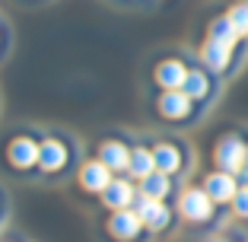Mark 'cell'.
<instances>
[{"instance_id": "cell-1", "label": "cell", "mask_w": 248, "mask_h": 242, "mask_svg": "<svg viewBox=\"0 0 248 242\" xmlns=\"http://www.w3.org/2000/svg\"><path fill=\"white\" fill-rule=\"evenodd\" d=\"M70 166H77V147L67 144L64 134H48V137H42L38 172L48 176V178H61Z\"/></svg>"}, {"instance_id": "cell-2", "label": "cell", "mask_w": 248, "mask_h": 242, "mask_svg": "<svg viewBox=\"0 0 248 242\" xmlns=\"http://www.w3.org/2000/svg\"><path fill=\"white\" fill-rule=\"evenodd\" d=\"M38 156H42V140L32 137V134H16L7 144V162L10 169H16L19 176H29V172H38Z\"/></svg>"}, {"instance_id": "cell-3", "label": "cell", "mask_w": 248, "mask_h": 242, "mask_svg": "<svg viewBox=\"0 0 248 242\" xmlns=\"http://www.w3.org/2000/svg\"><path fill=\"white\" fill-rule=\"evenodd\" d=\"M137 198H140V188L131 182V176H115L111 185L99 194L102 207H108V210H127V207L137 204Z\"/></svg>"}, {"instance_id": "cell-4", "label": "cell", "mask_w": 248, "mask_h": 242, "mask_svg": "<svg viewBox=\"0 0 248 242\" xmlns=\"http://www.w3.org/2000/svg\"><path fill=\"white\" fill-rule=\"evenodd\" d=\"M213 160H217V169H223V172H232V176H239L242 169H245V160H248V147L242 144L235 134H229V137H223L217 144V150H213Z\"/></svg>"}, {"instance_id": "cell-5", "label": "cell", "mask_w": 248, "mask_h": 242, "mask_svg": "<svg viewBox=\"0 0 248 242\" xmlns=\"http://www.w3.org/2000/svg\"><path fill=\"white\" fill-rule=\"evenodd\" d=\"M143 220H140V213L134 210V207H127V210H111L108 217V236L115 242H137L140 236H143Z\"/></svg>"}, {"instance_id": "cell-6", "label": "cell", "mask_w": 248, "mask_h": 242, "mask_svg": "<svg viewBox=\"0 0 248 242\" xmlns=\"http://www.w3.org/2000/svg\"><path fill=\"white\" fill-rule=\"evenodd\" d=\"M111 178H115V172H111L102 160H95V156L77 166V182H80V188L89 191V194H102L111 185Z\"/></svg>"}, {"instance_id": "cell-7", "label": "cell", "mask_w": 248, "mask_h": 242, "mask_svg": "<svg viewBox=\"0 0 248 242\" xmlns=\"http://www.w3.org/2000/svg\"><path fill=\"white\" fill-rule=\"evenodd\" d=\"M178 210H182L185 220L204 223V220H210V213H213V198L204 188H185L182 198H178Z\"/></svg>"}, {"instance_id": "cell-8", "label": "cell", "mask_w": 248, "mask_h": 242, "mask_svg": "<svg viewBox=\"0 0 248 242\" xmlns=\"http://www.w3.org/2000/svg\"><path fill=\"white\" fill-rule=\"evenodd\" d=\"M134 210L140 213V220H143V226L150 229V233H162V229H169V223H172V210L166 207V201H153V198H143V194H140Z\"/></svg>"}, {"instance_id": "cell-9", "label": "cell", "mask_w": 248, "mask_h": 242, "mask_svg": "<svg viewBox=\"0 0 248 242\" xmlns=\"http://www.w3.org/2000/svg\"><path fill=\"white\" fill-rule=\"evenodd\" d=\"M131 150L124 140L118 137H105L99 140V147H95V160H102L111 172H127V162H131Z\"/></svg>"}, {"instance_id": "cell-10", "label": "cell", "mask_w": 248, "mask_h": 242, "mask_svg": "<svg viewBox=\"0 0 248 242\" xmlns=\"http://www.w3.org/2000/svg\"><path fill=\"white\" fill-rule=\"evenodd\" d=\"M191 99L185 89H166V93L159 96V102H156V112H159L166 121H185V118L191 115Z\"/></svg>"}, {"instance_id": "cell-11", "label": "cell", "mask_w": 248, "mask_h": 242, "mask_svg": "<svg viewBox=\"0 0 248 242\" xmlns=\"http://www.w3.org/2000/svg\"><path fill=\"white\" fill-rule=\"evenodd\" d=\"M204 191L213 198V204H226V201L235 198V191H239V185H235V176L232 172H210V176L204 178Z\"/></svg>"}, {"instance_id": "cell-12", "label": "cell", "mask_w": 248, "mask_h": 242, "mask_svg": "<svg viewBox=\"0 0 248 242\" xmlns=\"http://www.w3.org/2000/svg\"><path fill=\"white\" fill-rule=\"evenodd\" d=\"M185 77H188V67L182 64V61L169 58V61H159L153 70V80L159 83L162 89H182L185 86Z\"/></svg>"}, {"instance_id": "cell-13", "label": "cell", "mask_w": 248, "mask_h": 242, "mask_svg": "<svg viewBox=\"0 0 248 242\" xmlns=\"http://www.w3.org/2000/svg\"><path fill=\"white\" fill-rule=\"evenodd\" d=\"M153 156H156V169H159V172H166V176L182 172V150H178L172 140H159L153 147Z\"/></svg>"}, {"instance_id": "cell-14", "label": "cell", "mask_w": 248, "mask_h": 242, "mask_svg": "<svg viewBox=\"0 0 248 242\" xmlns=\"http://www.w3.org/2000/svg\"><path fill=\"white\" fill-rule=\"evenodd\" d=\"M150 172H156V156H153V147H143V144H137V147L131 150V162H127V176L131 178H146Z\"/></svg>"}, {"instance_id": "cell-15", "label": "cell", "mask_w": 248, "mask_h": 242, "mask_svg": "<svg viewBox=\"0 0 248 242\" xmlns=\"http://www.w3.org/2000/svg\"><path fill=\"white\" fill-rule=\"evenodd\" d=\"M137 188H140V194H143V198L166 201L169 191H172V176H166V172H159V169H156V172H150L146 178H140Z\"/></svg>"}, {"instance_id": "cell-16", "label": "cell", "mask_w": 248, "mask_h": 242, "mask_svg": "<svg viewBox=\"0 0 248 242\" xmlns=\"http://www.w3.org/2000/svg\"><path fill=\"white\" fill-rule=\"evenodd\" d=\"M229 45H223V42H213V38H207L204 42V48H201V61H204V67H210V70H223V67H229Z\"/></svg>"}, {"instance_id": "cell-17", "label": "cell", "mask_w": 248, "mask_h": 242, "mask_svg": "<svg viewBox=\"0 0 248 242\" xmlns=\"http://www.w3.org/2000/svg\"><path fill=\"white\" fill-rule=\"evenodd\" d=\"M210 38L213 42H223V45H229V48H232L235 42H239V32H235V26L232 22H229V16H217V19L210 22Z\"/></svg>"}, {"instance_id": "cell-18", "label": "cell", "mask_w": 248, "mask_h": 242, "mask_svg": "<svg viewBox=\"0 0 248 242\" xmlns=\"http://www.w3.org/2000/svg\"><path fill=\"white\" fill-rule=\"evenodd\" d=\"M185 93L191 96V99H207V93H210V77L204 74V70H188V77H185Z\"/></svg>"}, {"instance_id": "cell-19", "label": "cell", "mask_w": 248, "mask_h": 242, "mask_svg": "<svg viewBox=\"0 0 248 242\" xmlns=\"http://www.w3.org/2000/svg\"><path fill=\"white\" fill-rule=\"evenodd\" d=\"M226 16H229V22L235 26V32H239V35H248V0H239V3H232Z\"/></svg>"}, {"instance_id": "cell-20", "label": "cell", "mask_w": 248, "mask_h": 242, "mask_svg": "<svg viewBox=\"0 0 248 242\" xmlns=\"http://www.w3.org/2000/svg\"><path fill=\"white\" fill-rule=\"evenodd\" d=\"M232 210L239 213V217H245V220H248V185H242V188L235 191V198H232Z\"/></svg>"}, {"instance_id": "cell-21", "label": "cell", "mask_w": 248, "mask_h": 242, "mask_svg": "<svg viewBox=\"0 0 248 242\" xmlns=\"http://www.w3.org/2000/svg\"><path fill=\"white\" fill-rule=\"evenodd\" d=\"M239 176H242V182H245V185H248V166H245V169H242Z\"/></svg>"}, {"instance_id": "cell-22", "label": "cell", "mask_w": 248, "mask_h": 242, "mask_svg": "<svg viewBox=\"0 0 248 242\" xmlns=\"http://www.w3.org/2000/svg\"><path fill=\"white\" fill-rule=\"evenodd\" d=\"M0 213H3V210H0Z\"/></svg>"}]
</instances>
